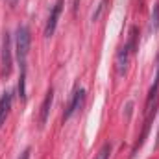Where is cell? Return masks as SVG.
Listing matches in <instances>:
<instances>
[{
	"mask_svg": "<svg viewBox=\"0 0 159 159\" xmlns=\"http://www.w3.org/2000/svg\"><path fill=\"white\" fill-rule=\"evenodd\" d=\"M109 154H111V143H106V144L100 148L96 159H109Z\"/></svg>",
	"mask_w": 159,
	"mask_h": 159,
	"instance_id": "7c38bea8",
	"label": "cell"
},
{
	"mask_svg": "<svg viewBox=\"0 0 159 159\" xmlns=\"http://www.w3.org/2000/svg\"><path fill=\"white\" fill-rule=\"evenodd\" d=\"M13 67V57H11V34L6 32L2 39V76H9Z\"/></svg>",
	"mask_w": 159,
	"mask_h": 159,
	"instance_id": "7a4b0ae2",
	"label": "cell"
},
{
	"mask_svg": "<svg viewBox=\"0 0 159 159\" xmlns=\"http://www.w3.org/2000/svg\"><path fill=\"white\" fill-rule=\"evenodd\" d=\"M159 93V57H157V70H156V80H154V85L148 93V100H146V109H152V104L156 102Z\"/></svg>",
	"mask_w": 159,
	"mask_h": 159,
	"instance_id": "ba28073f",
	"label": "cell"
},
{
	"mask_svg": "<svg viewBox=\"0 0 159 159\" xmlns=\"http://www.w3.org/2000/svg\"><path fill=\"white\" fill-rule=\"evenodd\" d=\"M30 43H32V34L28 26H19L15 34V48H17V57L20 65H26V57L30 52Z\"/></svg>",
	"mask_w": 159,
	"mask_h": 159,
	"instance_id": "6da1fadb",
	"label": "cell"
},
{
	"mask_svg": "<svg viewBox=\"0 0 159 159\" xmlns=\"http://www.w3.org/2000/svg\"><path fill=\"white\" fill-rule=\"evenodd\" d=\"M128 48H129V52L133 54L135 50H137V28H131V32H129V41H128Z\"/></svg>",
	"mask_w": 159,
	"mask_h": 159,
	"instance_id": "8fae6325",
	"label": "cell"
},
{
	"mask_svg": "<svg viewBox=\"0 0 159 159\" xmlns=\"http://www.w3.org/2000/svg\"><path fill=\"white\" fill-rule=\"evenodd\" d=\"M30 152H32V150H30V148H26V150L20 154V157H19V159H30Z\"/></svg>",
	"mask_w": 159,
	"mask_h": 159,
	"instance_id": "5bb4252c",
	"label": "cell"
},
{
	"mask_svg": "<svg viewBox=\"0 0 159 159\" xmlns=\"http://www.w3.org/2000/svg\"><path fill=\"white\" fill-rule=\"evenodd\" d=\"M11 106H13V91H6L0 96V128L6 124L7 115L11 111Z\"/></svg>",
	"mask_w": 159,
	"mask_h": 159,
	"instance_id": "277c9868",
	"label": "cell"
},
{
	"mask_svg": "<svg viewBox=\"0 0 159 159\" xmlns=\"http://www.w3.org/2000/svg\"><path fill=\"white\" fill-rule=\"evenodd\" d=\"M106 4H107V0H102V2L98 4V7H96V11H94V13H93V17H91V20H93V22L100 19V15H102V11L106 9Z\"/></svg>",
	"mask_w": 159,
	"mask_h": 159,
	"instance_id": "4fadbf2b",
	"label": "cell"
},
{
	"mask_svg": "<svg viewBox=\"0 0 159 159\" xmlns=\"http://www.w3.org/2000/svg\"><path fill=\"white\" fill-rule=\"evenodd\" d=\"M157 30H159V2L154 6L152 19H150V32H157Z\"/></svg>",
	"mask_w": 159,
	"mask_h": 159,
	"instance_id": "30bf717a",
	"label": "cell"
},
{
	"mask_svg": "<svg viewBox=\"0 0 159 159\" xmlns=\"http://www.w3.org/2000/svg\"><path fill=\"white\" fill-rule=\"evenodd\" d=\"M61 9H63V0H57V2L54 4L52 11H50V17H48V20H46L44 37H50V35H54V32H56V26H57V19H59V15H61Z\"/></svg>",
	"mask_w": 159,
	"mask_h": 159,
	"instance_id": "3957f363",
	"label": "cell"
},
{
	"mask_svg": "<svg viewBox=\"0 0 159 159\" xmlns=\"http://www.w3.org/2000/svg\"><path fill=\"white\" fill-rule=\"evenodd\" d=\"M19 98L26 102V65H20V78H19Z\"/></svg>",
	"mask_w": 159,
	"mask_h": 159,
	"instance_id": "9c48e42d",
	"label": "cell"
},
{
	"mask_svg": "<svg viewBox=\"0 0 159 159\" xmlns=\"http://www.w3.org/2000/svg\"><path fill=\"white\" fill-rule=\"evenodd\" d=\"M52 100H54V89L50 87L46 91V96L43 100V106H41V113H39V126L43 128L48 120V115H50V107H52Z\"/></svg>",
	"mask_w": 159,
	"mask_h": 159,
	"instance_id": "8992f818",
	"label": "cell"
},
{
	"mask_svg": "<svg viewBox=\"0 0 159 159\" xmlns=\"http://www.w3.org/2000/svg\"><path fill=\"white\" fill-rule=\"evenodd\" d=\"M7 2H9V6H17V2H19V0H7Z\"/></svg>",
	"mask_w": 159,
	"mask_h": 159,
	"instance_id": "9a60e30c",
	"label": "cell"
},
{
	"mask_svg": "<svg viewBox=\"0 0 159 159\" xmlns=\"http://www.w3.org/2000/svg\"><path fill=\"white\" fill-rule=\"evenodd\" d=\"M159 146V131H157V143H156V148Z\"/></svg>",
	"mask_w": 159,
	"mask_h": 159,
	"instance_id": "2e32d148",
	"label": "cell"
},
{
	"mask_svg": "<svg viewBox=\"0 0 159 159\" xmlns=\"http://www.w3.org/2000/svg\"><path fill=\"white\" fill-rule=\"evenodd\" d=\"M83 98H85V91H83V89H78V91L74 93V96H72V100H70V104H69L67 111L63 113V120H69L74 113H76V111H78L80 107H81Z\"/></svg>",
	"mask_w": 159,
	"mask_h": 159,
	"instance_id": "5b68a950",
	"label": "cell"
},
{
	"mask_svg": "<svg viewBox=\"0 0 159 159\" xmlns=\"http://www.w3.org/2000/svg\"><path fill=\"white\" fill-rule=\"evenodd\" d=\"M129 54H131V52H129L128 44H124V46L119 50V54H117V72H119V76H122V74L126 72V69H128Z\"/></svg>",
	"mask_w": 159,
	"mask_h": 159,
	"instance_id": "52a82bcc",
	"label": "cell"
}]
</instances>
